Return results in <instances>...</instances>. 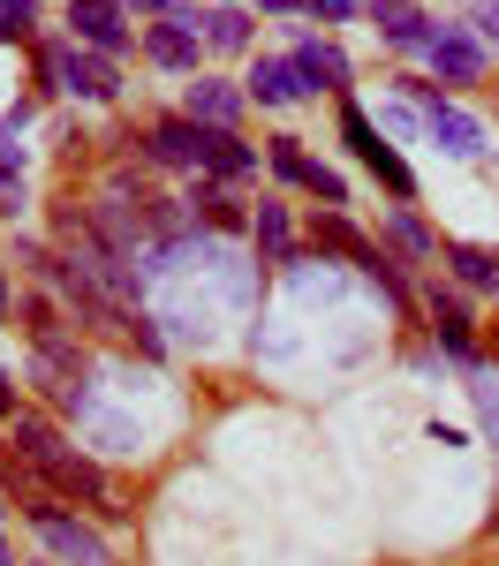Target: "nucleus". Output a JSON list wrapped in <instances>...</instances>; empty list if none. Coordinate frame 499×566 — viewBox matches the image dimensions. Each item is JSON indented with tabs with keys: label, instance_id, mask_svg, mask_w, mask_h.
<instances>
[{
	"label": "nucleus",
	"instance_id": "1",
	"mask_svg": "<svg viewBox=\"0 0 499 566\" xmlns=\"http://www.w3.org/2000/svg\"><path fill=\"white\" fill-rule=\"evenodd\" d=\"M8 453H15L23 469H39L61 499H84L98 522H122V514H129V506H122V491L106 483V469H98L91 453H76V446L53 431L45 416H31V408H15V423H8Z\"/></svg>",
	"mask_w": 499,
	"mask_h": 566
},
{
	"label": "nucleus",
	"instance_id": "2",
	"mask_svg": "<svg viewBox=\"0 0 499 566\" xmlns=\"http://www.w3.org/2000/svg\"><path fill=\"white\" fill-rule=\"evenodd\" d=\"M39 91L84 98V106H106V98H122V69H114L106 53L76 45V39H45L39 45Z\"/></svg>",
	"mask_w": 499,
	"mask_h": 566
},
{
	"label": "nucleus",
	"instance_id": "3",
	"mask_svg": "<svg viewBox=\"0 0 499 566\" xmlns=\"http://www.w3.org/2000/svg\"><path fill=\"white\" fill-rule=\"evenodd\" d=\"M402 98L424 114V136L447 151V159H485V122L477 114H461L439 84H416V76H402Z\"/></svg>",
	"mask_w": 499,
	"mask_h": 566
},
{
	"label": "nucleus",
	"instance_id": "4",
	"mask_svg": "<svg viewBox=\"0 0 499 566\" xmlns=\"http://www.w3.org/2000/svg\"><path fill=\"white\" fill-rule=\"evenodd\" d=\"M31 386H39L53 408H69V416H84V408H91V355L76 348V333H61V340H39V348H31Z\"/></svg>",
	"mask_w": 499,
	"mask_h": 566
},
{
	"label": "nucleus",
	"instance_id": "5",
	"mask_svg": "<svg viewBox=\"0 0 499 566\" xmlns=\"http://www.w3.org/2000/svg\"><path fill=\"white\" fill-rule=\"evenodd\" d=\"M341 136H349V151H356V159H363V167H371L378 181H386L402 205L416 197V175H408V159L394 151V144H386V136H378V122H371L363 106H341Z\"/></svg>",
	"mask_w": 499,
	"mask_h": 566
},
{
	"label": "nucleus",
	"instance_id": "6",
	"mask_svg": "<svg viewBox=\"0 0 499 566\" xmlns=\"http://www.w3.org/2000/svg\"><path fill=\"white\" fill-rule=\"evenodd\" d=\"M197 53H205V31H197V8H167V23L144 31V61L167 69V76H197Z\"/></svg>",
	"mask_w": 499,
	"mask_h": 566
},
{
	"label": "nucleus",
	"instance_id": "7",
	"mask_svg": "<svg viewBox=\"0 0 499 566\" xmlns=\"http://www.w3.org/2000/svg\"><path fill=\"white\" fill-rule=\"evenodd\" d=\"M39 528V544H45V559L53 566H114V552H106V536L91 522H76V514H45Z\"/></svg>",
	"mask_w": 499,
	"mask_h": 566
},
{
	"label": "nucleus",
	"instance_id": "8",
	"mask_svg": "<svg viewBox=\"0 0 499 566\" xmlns=\"http://www.w3.org/2000/svg\"><path fill=\"white\" fill-rule=\"evenodd\" d=\"M69 39L91 45V53H129V15H122V0H69Z\"/></svg>",
	"mask_w": 499,
	"mask_h": 566
},
{
	"label": "nucleus",
	"instance_id": "9",
	"mask_svg": "<svg viewBox=\"0 0 499 566\" xmlns=\"http://www.w3.org/2000/svg\"><path fill=\"white\" fill-rule=\"evenodd\" d=\"M0 491L23 506V522H45V514H69V499L53 491V483L39 476V469H23L15 453H0Z\"/></svg>",
	"mask_w": 499,
	"mask_h": 566
},
{
	"label": "nucleus",
	"instance_id": "10",
	"mask_svg": "<svg viewBox=\"0 0 499 566\" xmlns=\"http://www.w3.org/2000/svg\"><path fill=\"white\" fill-rule=\"evenodd\" d=\"M371 23H378V39H386V45H402V53H432V39L447 31V23L416 15L408 0H371Z\"/></svg>",
	"mask_w": 499,
	"mask_h": 566
},
{
	"label": "nucleus",
	"instance_id": "11",
	"mask_svg": "<svg viewBox=\"0 0 499 566\" xmlns=\"http://www.w3.org/2000/svg\"><path fill=\"white\" fill-rule=\"evenodd\" d=\"M197 144H205V129H197L189 114H159V122L144 129V159H152V167H197Z\"/></svg>",
	"mask_w": 499,
	"mask_h": 566
},
{
	"label": "nucleus",
	"instance_id": "12",
	"mask_svg": "<svg viewBox=\"0 0 499 566\" xmlns=\"http://www.w3.org/2000/svg\"><path fill=\"white\" fill-rule=\"evenodd\" d=\"M197 167L220 181V189H235V181L258 175V151H250V144H242L235 129H205V144H197Z\"/></svg>",
	"mask_w": 499,
	"mask_h": 566
},
{
	"label": "nucleus",
	"instance_id": "13",
	"mask_svg": "<svg viewBox=\"0 0 499 566\" xmlns=\"http://www.w3.org/2000/svg\"><path fill=\"white\" fill-rule=\"evenodd\" d=\"M242 106H250V98H242V84L197 76V84H189V106H181V114H189L197 129H235V122H242Z\"/></svg>",
	"mask_w": 499,
	"mask_h": 566
},
{
	"label": "nucleus",
	"instance_id": "14",
	"mask_svg": "<svg viewBox=\"0 0 499 566\" xmlns=\"http://www.w3.org/2000/svg\"><path fill=\"white\" fill-rule=\"evenodd\" d=\"M242 98H258V106H295V98H311L303 76H295V61H250V76H242Z\"/></svg>",
	"mask_w": 499,
	"mask_h": 566
},
{
	"label": "nucleus",
	"instance_id": "15",
	"mask_svg": "<svg viewBox=\"0 0 499 566\" xmlns=\"http://www.w3.org/2000/svg\"><path fill=\"white\" fill-rule=\"evenodd\" d=\"M295 76H303V91H349V53L341 45H325V39H303L295 45Z\"/></svg>",
	"mask_w": 499,
	"mask_h": 566
},
{
	"label": "nucleus",
	"instance_id": "16",
	"mask_svg": "<svg viewBox=\"0 0 499 566\" xmlns=\"http://www.w3.org/2000/svg\"><path fill=\"white\" fill-rule=\"evenodd\" d=\"M432 325H439V348H447L461 370H485V355H477V333H469V310L454 303V295H432Z\"/></svg>",
	"mask_w": 499,
	"mask_h": 566
},
{
	"label": "nucleus",
	"instance_id": "17",
	"mask_svg": "<svg viewBox=\"0 0 499 566\" xmlns=\"http://www.w3.org/2000/svg\"><path fill=\"white\" fill-rule=\"evenodd\" d=\"M432 69H439L447 84H477V76H485V45L469 39V31H439V39H432Z\"/></svg>",
	"mask_w": 499,
	"mask_h": 566
},
{
	"label": "nucleus",
	"instance_id": "18",
	"mask_svg": "<svg viewBox=\"0 0 499 566\" xmlns=\"http://www.w3.org/2000/svg\"><path fill=\"white\" fill-rule=\"evenodd\" d=\"M189 212H197V227H205V234H242V227H250L242 197H235V189H220V181H205V189L189 197Z\"/></svg>",
	"mask_w": 499,
	"mask_h": 566
},
{
	"label": "nucleus",
	"instance_id": "19",
	"mask_svg": "<svg viewBox=\"0 0 499 566\" xmlns=\"http://www.w3.org/2000/svg\"><path fill=\"white\" fill-rule=\"evenodd\" d=\"M311 242H318V258L333 250V258H349L356 272L371 264V250H378V242H363V234H356V227H349L341 212H318V219H311Z\"/></svg>",
	"mask_w": 499,
	"mask_h": 566
},
{
	"label": "nucleus",
	"instance_id": "20",
	"mask_svg": "<svg viewBox=\"0 0 499 566\" xmlns=\"http://www.w3.org/2000/svg\"><path fill=\"white\" fill-rule=\"evenodd\" d=\"M197 31H205V45H220V53H242V45H250V8H242V0L205 8V15H197Z\"/></svg>",
	"mask_w": 499,
	"mask_h": 566
},
{
	"label": "nucleus",
	"instance_id": "21",
	"mask_svg": "<svg viewBox=\"0 0 499 566\" xmlns=\"http://www.w3.org/2000/svg\"><path fill=\"white\" fill-rule=\"evenodd\" d=\"M439 258L454 264L461 287H499V250H485V242H447Z\"/></svg>",
	"mask_w": 499,
	"mask_h": 566
},
{
	"label": "nucleus",
	"instance_id": "22",
	"mask_svg": "<svg viewBox=\"0 0 499 566\" xmlns=\"http://www.w3.org/2000/svg\"><path fill=\"white\" fill-rule=\"evenodd\" d=\"M250 234H258L266 264H288V258H295V227H288V212H280V205H258V212H250Z\"/></svg>",
	"mask_w": 499,
	"mask_h": 566
},
{
	"label": "nucleus",
	"instance_id": "23",
	"mask_svg": "<svg viewBox=\"0 0 499 566\" xmlns=\"http://www.w3.org/2000/svg\"><path fill=\"white\" fill-rule=\"evenodd\" d=\"M61 333H69V325H61V303L31 287V295H23V340L39 348V340H61Z\"/></svg>",
	"mask_w": 499,
	"mask_h": 566
},
{
	"label": "nucleus",
	"instance_id": "24",
	"mask_svg": "<svg viewBox=\"0 0 499 566\" xmlns=\"http://www.w3.org/2000/svg\"><path fill=\"white\" fill-rule=\"evenodd\" d=\"M266 167H272V175H280V181H295V189H303V181H311V167H318V159H311V151H303V136H272Z\"/></svg>",
	"mask_w": 499,
	"mask_h": 566
},
{
	"label": "nucleus",
	"instance_id": "25",
	"mask_svg": "<svg viewBox=\"0 0 499 566\" xmlns=\"http://www.w3.org/2000/svg\"><path fill=\"white\" fill-rule=\"evenodd\" d=\"M386 242H394V250H408L416 264H424V258H439V242L424 234V219H408V212H394V219H386Z\"/></svg>",
	"mask_w": 499,
	"mask_h": 566
},
{
	"label": "nucleus",
	"instance_id": "26",
	"mask_svg": "<svg viewBox=\"0 0 499 566\" xmlns=\"http://www.w3.org/2000/svg\"><path fill=\"white\" fill-rule=\"evenodd\" d=\"M469 400H477V423H485V438L499 453V378L492 370H469Z\"/></svg>",
	"mask_w": 499,
	"mask_h": 566
},
{
	"label": "nucleus",
	"instance_id": "27",
	"mask_svg": "<svg viewBox=\"0 0 499 566\" xmlns=\"http://www.w3.org/2000/svg\"><path fill=\"white\" fill-rule=\"evenodd\" d=\"M363 280H371V287H378V295H386L394 310H408V280H402V264L386 258V250H371V264H363Z\"/></svg>",
	"mask_w": 499,
	"mask_h": 566
},
{
	"label": "nucleus",
	"instance_id": "28",
	"mask_svg": "<svg viewBox=\"0 0 499 566\" xmlns=\"http://www.w3.org/2000/svg\"><path fill=\"white\" fill-rule=\"evenodd\" d=\"M39 31V0H0V45H23Z\"/></svg>",
	"mask_w": 499,
	"mask_h": 566
},
{
	"label": "nucleus",
	"instance_id": "29",
	"mask_svg": "<svg viewBox=\"0 0 499 566\" xmlns=\"http://www.w3.org/2000/svg\"><path fill=\"white\" fill-rule=\"evenodd\" d=\"M303 189H311V197L325 205V212H341V205H349V181L333 175V167H311V181H303Z\"/></svg>",
	"mask_w": 499,
	"mask_h": 566
},
{
	"label": "nucleus",
	"instance_id": "30",
	"mask_svg": "<svg viewBox=\"0 0 499 566\" xmlns=\"http://www.w3.org/2000/svg\"><path fill=\"white\" fill-rule=\"evenodd\" d=\"M303 15H318V23H349L356 0H303Z\"/></svg>",
	"mask_w": 499,
	"mask_h": 566
},
{
	"label": "nucleus",
	"instance_id": "31",
	"mask_svg": "<svg viewBox=\"0 0 499 566\" xmlns=\"http://www.w3.org/2000/svg\"><path fill=\"white\" fill-rule=\"evenodd\" d=\"M386 129L394 136H424V114H416V106H386Z\"/></svg>",
	"mask_w": 499,
	"mask_h": 566
},
{
	"label": "nucleus",
	"instance_id": "32",
	"mask_svg": "<svg viewBox=\"0 0 499 566\" xmlns=\"http://www.w3.org/2000/svg\"><path fill=\"white\" fill-rule=\"evenodd\" d=\"M477 31L499 45V0H477Z\"/></svg>",
	"mask_w": 499,
	"mask_h": 566
},
{
	"label": "nucleus",
	"instance_id": "33",
	"mask_svg": "<svg viewBox=\"0 0 499 566\" xmlns=\"http://www.w3.org/2000/svg\"><path fill=\"white\" fill-rule=\"evenodd\" d=\"M8 423H15V378L0 370V431H8Z\"/></svg>",
	"mask_w": 499,
	"mask_h": 566
},
{
	"label": "nucleus",
	"instance_id": "34",
	"mask_svg": "<svg viewBox=\"0 0 499 566\" xmlns=\"http://www.w3.org/2000/svg\"><path fill=\"white\" fill-rule=\"evenodd\" d=\"M258 8H280V15H303V0H258Z\"/></svg>",
	"mask_w": 499,
	"mask_h": 566
},
{
	"label": "nucleus",
	"instance_id": "35",
	"mask_svg": "<svg viewBox=\"0 0 499 566\" xmlns=\"http://www.w3.org/2000/svg\"><path fill=\"white\" fill-rule=\"evenodd\" d=\"M0 325H8V272H0Z\"/></svg>",
	"mask_w": 499,
	"mask_h": 566
}]
</instances>
